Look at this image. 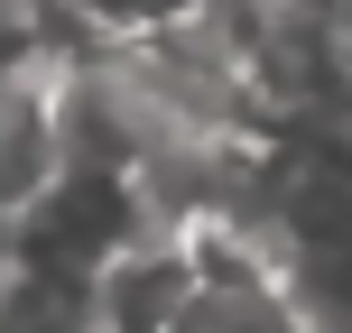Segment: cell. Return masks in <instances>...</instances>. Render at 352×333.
<instances>
[{
  "label": "cell",
  "instance_id": "cell-1",
  "mask_svg": "<svg viewBox=\"0 0 352 333\" xmlns=\"http://www.w3.org/2000/svg\"><path fill=\"white\" fill-rule=\"evenodd\" d=\"M195 287H204V250H195V231L148 222L140 241H121L102 268H93V315H102V333H167L176 315H186Z\"/></svg>",
  "mask_w": 352,
  "mask_h": 333
},
{
  "label": "cell",
  "instance_id": "cell-2",
  "mask_svg": "<svg viewBox=\"0 0 352 333\" xmlns=\"http://www.w3.org/2000/svg\"><path fill=\"white\" fill-rule=\"evenodd\" d=\"M56 167H65V148H56L47 65H0V213H19Z\"/></svg>",
  "mask_w": 352,
  "mask_h": 333
},
{
  "label": "cell",
  "instance_id": "cell-3",
  "mask_svg": "<svg viewBox=\"0 0 352 333\" xmlns=\"http://www.w3.org/2000/svg\"><path fill=\"white\" fill-rule=\"evenodd\" d=\"M167 333H306V315L269 268H204V287Z\"/></svg>",
  "mask_w": 352,
  "mask_h": 333
},
{
  "label": "cell",
  "instance_id": "cell-4",
  "mask_svg": "<svg viewBox=\"0 0 352 333\" xmlns=\"http://www.w3.org/2000/svg\"><path fill=\"white\" fill-rule=\"evenodd\" d=\"M0 333H102V315H93V287L0 260Z\"/></svg>",
  "mask_w": 352,
  "mask_h": 333
},
{
  "label": "cell",
  "instance_id": "cell-5",
  "mask_svg": "<svg viewBox=\"0 0 352 333\" xmlns=\"http://www.w3.org/2000/svg\"><path fill=\"white\" fill-rule=\"evenodd\" d=\"M74 37L56 19V0H0V65H56Z\"/></svg>",
  "mask_w": 352,
  "mask_h": 333
},
{
  "label": "cell",
  "instance_id": "cell-6",
  "mask_svg": "<svg viewBox=\"0 0 352 333\" xmlns=\"http://www.w3.org/2000/svg\"><path fill=\"white\" fill-rule=\"evenodd\" d=\"M0 260H10V213H0Z\"/></svg>",
  "mask_w": 352,
  "mask_h": 333
}]
</instances>
